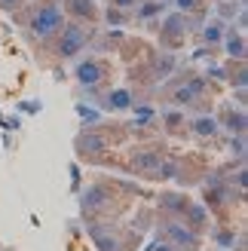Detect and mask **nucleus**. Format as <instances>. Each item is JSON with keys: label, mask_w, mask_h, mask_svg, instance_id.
Wrapping results in <instances>:
<instances>
[{"label": "nucleus", "mask_w": 248, "mask_h": 251, "mask_svg": "<svg viewBox=\"0 0 248 251\" xmlns=\"http://www.w3.org/2000/svg\"><path fill=\"white\" fill-rule=\"evenodd\" d=\"M193 98H196V86H181L175 92V104H193Z\"/></svg>", "instance_id": "ddd939ff"}, {"label": "nucleus", "mask_w": 248, "mask_h": 251, "mask_svg": "<svg viewBox=\"0 0 248 251\" xmlns=\"http://www.w3.org/2000/svg\"><path fill=\"white\" fill-rule=\"evenodd\" d=\"M86 46V31L80 25H61V43H58V55L61 58H74Z\"/></svg>", "instance_id": "f03ea898"}, {"label": "nucleus", "mask_w": 248, "mask_h": 251, "mask_svg": "<svg viewBox=\"0 0 248 251\" xmlns=\"http://www.w3.org/2000/svg\"><path fill=\"white\" fill-rule=\"evenodd\" d=\"M227 129H230V132H236V135L245 132V114H242V110H236V114L230 110V117H227Z\"/></svg>", "instance_id": "f8f14e48"}, {"label": "nucleus", "mask_w": 248, "mask_h": 251, "mask_svg": "<svg viewBox=\"0 0 248 251\" xmlns=\"http://www.w3.org/2000/svg\"><path fill=\"white\" fill-rule=\"evenodd\" d=\"M74 9H77L80 16H83V12H86V16H92V12H95V6L89 3V0H74Z\"/></svg>", "instance_id": "2eb2a0df"}, {"label": "nucleus", "mask_w": 248, "mask_h": 251, "mask_svg": "<svg viewBox=\"0 0 248 251\" xmlns=\"http://www.w3.org/2000/svg\"><path fill=\"white\" fill-rule=\"evenodd\" d=\"M224 40H227V52H230V55H236V58L245 55V40H242L239 34H230V31H227Z\"/></svg>", "instance_id": "9d476101"}, {"label": "nucleus", "mask_w": 248, "mask_h": 251, "mask_svg": "<svg viewBox=\"0 0 248 251\" xmlns=\"http://www.w3.org/2000/svg\"><path fill=\"white\" fill-rule=\"evenodd\" d=\"M19 3V0H0V6H3V9H9V6H16Z\"/></svg>", "instance_id": "6ab92c4d"}, {"label": "nucleus", "mask_w": 248, "mask_h": 251, "mask_svg": "<svg viewBox=\"0 0 248 251\" xmlns=\"http://www.w3.org/2000/svg\"><path fill=\"white\" fill-rule=\"evenodd\" d=\"M135 166L147 175H156V166H159V153H138L135 156Z\"/></svg>", "instance_id": "6e6552de"}, {"label": "nucleus", "mask_w": 248, "mask_h": 251, "mask_svg": "<svg viewBox=\"0 0 248 251\" xmlns=\"http://www.w3.org/2000/svg\"><path fill=\"white\" fill-rule=\"evenodd\" d=\"M175 6H178V9H193L196 0H175Z\"/></svg>", "instance_id": "f3484780"}, {"label": "nucleus", "mask_w": 248, "mask_h": 251, "mask_svg": "<svg viewBox=\"0 0 248 251\" xmlns=\"http://www.w3.org/2000/svg\"><path fill=\"white\" fill-rule=\"evenodd\" d=\"M166 233L172 236V239H175L178 245H187V248H196V236L187 230V227H178V224H169L166 227Z\"/></svg>", "instance_id": "39448f33"}, {"label": "nucleus", "mask_w": 248, "mask_h": 251, "mask_svg": "<svg viewBox=\"0 0 248 251\" xmlns=\"http://www.w3.org/2000/svg\"><path fill=\"white\" fill-rule=\"evenodd\" d=\"M77 147H80V153H101V150H107V141L101 135H83Z\"/></svg>", "instance_id": "20e7f679"}, {"label": "nucleus", "mask_w": 248, "mask_h": 251, "mask_svg": "<svg viewBox=\"0 0 248 251\" xmlns=\"http://www.w3.org/2000/svg\"><path fill=\"white\" fill-rule=\"evenodd\" d=\"M193 132L199 135V138H215V135H218V120H215V117H199V120H193Z\"/></svg>", "instance_id": "423d86ee"}, {"label": "nucleus", "mask_w": 248, "mask_h": 251, "mask_svg": "<svg viewBox=\"0 0 248 251\" xmlns=\"http://www.w3.org/2000/svg\"><path fill=\"white\" fill-rule=\"evenodd\" d=\"M114 6H120V9H132L135 0H114Z\"/></svg>", "instance_id": "a211bd4d"}, {"label": "nucleus", "mask_w": 248, "mask_h": 251, "mask_svg": "<svg viewBox=\"0 0 248 251\" xmlns=\"http://www.w3.org/2000/svg\"><path fill=\"white\" fill-rule=\"evenodd\" d=\"M233 150H236V156H242V153H245V141H242V135L236 138V141H233Z\"/></svg>", "instance_id": "dca6fc26"}, {"label": "nucleus", "mask_w": 248, "mask_h": 251, "mask_svg": "<svg viewBox=\"0 0 248 251\" xmlns=\"http://www.w3.org/2000/svg\"><path fill=\"white\" fill-rule=\"evenodd\" d=\"M104 202V190H98V187H92L89 193H83V208H98Z\"/></svg>", "instance_id": "9b49d317"}, {"label": "nucleus", "mask_w": 248, "mask_h": 251, "mask_svg": "<svg viewBox=\"0 0 248 251\" xmlns=\"http://www.w3.org/2000/svg\"><path fill=\"white\" fill-rule=\"evenodd\" d=\"M101 77H104V68L98 65V61H83V65H77V80L83 86H95Z\"/></svg>", "instance_id": "7ed1b4c3"}, {"label": "nucleus", "mask_w": 248, "mask_h": 251, "mask_svg": "<svg viewBox=\"0 0 248 251\" xmlns=\"http://www.w3.org/2000/svg\"><path fill=\"white\" fill-rule=\"evenodd\" d=\"M224 34H227V28H224V22H221V19H212V22L205 25V31H202L205 43H218V40H224Z\"/></svg>", "instance_id": "0eeeda50"}, {"label": "nucleus", "mask_w": 248, "mask_h": 251, "mask_svg": "<svg viewBox=\"0 0 248 251\" xmlns=\"http://www.w3.org/2000/svg\"><path fill=\"white\" fill-rule=\"evenodd\" d=\"M156 248H159V251H172V245H156Z\"/></svg>", "instance_id": "aec40b11"}, {"label": "nucleus", "mask_w": 248, "mask_h": 251, "mask_svg": "<svg viewBox=\"0 0 248 251\" xmlns=\"http://www.w3.org/2000/svg\"><path fill=\"white\" fill-rule=\"evenodd\" d=\"M166 199V208L172 211H187V202H181V196H163Z\"/></svg>", "instance_id": "4468645a"}, {"label": "nucleus", "mask_w": 248, "mask_h": 251, "mask_svg": "<svg viewBox=\"0 0 248 251\" xmlns=\"http://www.w3.org/2000/svg\"><path fill=\"white\" fill-rule=\"evenodd\" d=\"M61 25H65V16H61V9L55 3H49V6H40L34 12V19H31V34L34 37H40V40H46V37H52L61 31Z\"/></svg>", "instance_id": "f257e3e1"}, {"label": "nucleus", "mask_w": 248, "mask_h": 251, "mask_svg": "<svg viewBox=\"0 0 248 251\" xmlns=\"http://www.w3.org/2000/svg\"><path fill=\"white\" fill-rule=\"evenodd\" d=\"M107 104L114 107V110H126V107L132 104V95H129L126 89H117V92H110V95H107Z\"/></svg>", "instance_id": "1a4fd4ad"}]
</instances>
